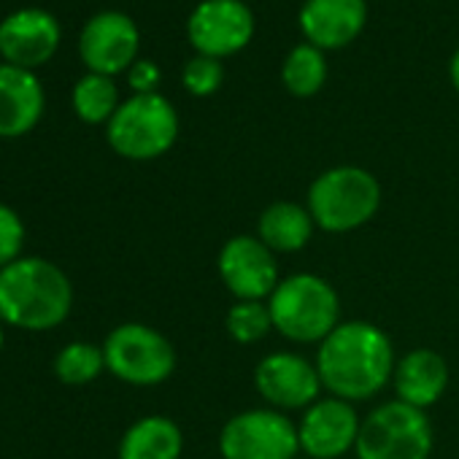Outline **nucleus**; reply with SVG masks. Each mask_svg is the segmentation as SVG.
Here are the masks:
<instances>
[{
	"label": "nucleus",
	"mask_w": 459,
	"mask_h": 459,
	"mask_svg": "<svg viewBox=\"0 0 459 459\" xmlns=\"http://www.w3.org/2000/svg\"><path fill=\"white\" fill-rule=\"evenodd\" d=\"M392 338L373 322H341L316 351V370L322 386L346 403L376 397L394 376Z\"/></svg>",
	"instance_id": "nucleus-1"
},
{
	"label": "nucleus",
	"mask_w": 459,
	"mask_h": 459,
	"mask_svg": "<svg viewBox=\"0 0 459 459\" xmlns=\"http://www.w3.org/2000/svg\"><path fill=\"white\" fill-rule=\"evenodd\" d=\"M74 308L71 279L44 257H20L0 271L4 325L44 333L68 319Z\"/></svg>",
	"instance_id": "nucleus-2"
},
{
	"label": "nucleus",
	"mask_w": 459,
	"mask_h": 459,
	"mask_svg": "<svg viewBox=\"0 0 459 459\" xmlns=\"http://www.w3.org/2000/svg\"><path fill=\"white\" fill-rule=\"evenodd\" d=\"M273 330L292 343H322L341 325V298L316 273H292L268 298Z\"/></svg>",
	"instance_id": "nucleus-3"
},
{
	"label": "nucleus",
	"mask_w": 459,
	"mask_h": 459,
	"mask_svg": "<svg viewBox=\"0 0 459 459\" xmlns=\"http://www.w3.org/2000/svg\"><path fill=\"white\" fill-rule=\"evenodd\" d=\"M306 208L325 233H354L378 213L381 184L365 168L338 165L314 178Z\"/></svg>",
	"instance_id": "nucleus-4"
},
{
	"label": "nucleus",
	"mask_w": 459,
	"mask_h": 459,
	"mask_svg": "<svg viewBox=\"0 0 459 459\" xmlns=\"http://www.w3.org/2000/svg\"><path fill=\"white\" fill-rule=\"evenodd\" d=\"M435 432L427 411L397 397L373 408L357 435V459H429Z\"/></svg>",
	"instance_id": "nucleus-5"
},
{
	"label": "nucleus",
	"mask_w": 459,
	"mask_h": 459,
	"mask_svg": "<svg viewBox=\"0 0 459 459\" xmlns=\"http://www.w3.org/2000/svg\"><path fill=\"white\" fill-rule=\"evenodd\" d=\"M106 135L111 149L127 160H157L176 143L178 117L176 108L157 92L133 95L119 103Z\"/></svg>",
	"instance_id": "nucleus-6"
},
{
	"label": "nucleus",
	"mask_w": 459,
	"mask_h": 459,
	"mask_svg": "<svg viewBox=\"0 0 459 459\" xmlns=\"http://www.w3.org/2000/svg\"><path fill=\"white\" fill-rule=\"evenodd\" d=\"M103 354L106 370L133 386H157L176 370L173 343L141 322L114 327L103 343Z\"/></svg>",
	"instance_id": "nucleus-7"
},
{
	"label": "nucleus",
	"mask_w": 459,
	"mask_h": 459,
	"mask_svg": "<svg viewBox=\"0 0 459 459\" xmlns=\"http://www.w3.org/2000/svg\"><path fill=\"white\" fill-rule=\"evenodd\" d=\"M221 459H295L298 424L276 408H252L230 416L219 432Z\"/></svg>",
	"instance_id": "nucleus-8"
},
{
	"label": "nucleus",
	"mask_w": 459,
	"mask_h": 459,
	"mask_svg": "<svg viewBox=\"0 0 459 459\" xmlns=\"http://www.w3.org/2000/svg\"><path fill=\"white\" fill-rule=\"evenodd\" d=\"M216 271L236 300H268L281 281L276 255L257 236H233L224 241Z\"/></svg>",
	"instance_id": "nucleus-9"
},
{
	"label": "nucleus",
	"mask_w": 459,
	"mask_h": 459,
	"mask_svg": "<svg viewBox=\"0 0 459 459\" xmlns=\"http://www.w3.org/2000/svg\"><path fill=\"white\" fill-rule=\"evenodd\" d=\"M255 386L260 397L276 411H306L322 394L316 362L295 351H273L255 368Z\"/></svg>",
	"instance_id": "nucleus-10"
},
{
	"label": "nucleus",
	"mask_w": 459,
	"mask_h": 459,
	"mask_svg": "<svg viewBox=\"0 0 459 459\" xmlns=\"http://www.w3.org/2000/svg\"><path fill=\"white\" fill-rule=\"evenodd\" d=\"M362 419L354 411V403L341 397H319L303 411L298 424L300 454L308 459H341L357 446Z\"/></svg>",
	"instance_id": "nucleus-11"
},
{
	"label": "nucleus",
	"mask_w": 459,
	"mask_h": 459,
	"mask_svg": "<svg viewBox=\"0 0 459 459\" xmlns=\"http://www.w3.org/2000/svg\"><path fill=\"white\" fill-rule=\"evenodd\" d=\"M189 44L205 57H230L241 52L255 33V17L241 0H205L186 25Z\"/></svg>",
	"instance_id": "nucleus-12"
},
{
	"label": "nucleus",
	"mask_w": 459,
	"mask_h": 459,
	"mask_svg": "<svg viewBox=\"0 0 459 459\" xmlns=\"http://www.w3.org/2000/svg\"><path fill=\"white\" fill-rule=\"evenodd\" d=\"M79 52L92 74L114 76L133 65V57L138 55V28L122 12L95 14L82 30Z\"/></svg>",
	"instance_id": "nucleus-13"
},
{
	"label": "nucleus",
	"mask_w": 459,
	"mask_h": 459,
	"mask_svg": "<svg viewBox=\"0 0 459 459\" xmlns=\"http://www.w3.org/2000/svg\"><path fill=\"white\" fill-rule=\"evenodd\" d=\"M60 44V25L44 9H22L0 22V55L17 68L47 63Z\"/></svg>",
	"instance_id": "nucleus-14"
},
{
	"label": "nucleus",
	"mask_w": 459,
	"mask_h": 459,
	"mask_svg": "<svg viewBox=\"0 0 459 459\" xmlns=\"http://www.w3.org/2000/svg\"><path fill=\"white\" fill-rule=\"evenodd\" d=\"M368 20L365 0H306L300 28L316 49H341L351 44Z\"/></svg>",
	"instance_id": "nucleus-15"
},
{
	"label": "nucleus",
	"mask_w": 459,
	"mask_h": 459,
	"mask_svg": "<svg viewBox=\"0 0 459 459\" xmlns=\"http://www.w3.org/2000/svg\"><path fill=\"white\" fill-rule=\"evenodd\" d=\"M41 114V82L28 68L0 65V138H17L30 133Z\"/></svg>",
	"instance_id": "nucleus-16"
},
{
	"label": "nucleus",
	"mask_w": 459,
	"mask_h": 459,
	"mask_svg": "<svg viewBox=\"0 0 459 459\" xmlns=\"http://www.w3.org/2000/svg\"><path fill=\"white\" fill-rule=\"evenodd\" d=\"M392 386L400 403L427 411L448 389V365L432 349H413L397 359Z\"/></svg>",
	"instance_id": "nucleus-17"
},
{
	"label": "nucleus",
	"mask_w": 459,
	"mask_h": 459,
	"mask_svg": "<svg viewBox=\"0 0 459 459\" xmlns=\"http://www.w3.org/2000/svg\"><path fill=\"white\" fill-rule=\"evenodd\" d=\"M314 219L306 205L292 200L271 203L257 219V238L273 255H295L308 247L314 236Z\"/></svg>",
	"instance_id": "nucleus-18"
},
{
	"label": "nucleus",
	"mask_w": 459,
	"mask_h": 459,
	"mask_svg": "<svg viewBox=\"0 0 459 459\" xmlns=\"http://www.w3.org/2000/svg\"><path fill=\"white\" fill-rule=\"evenodd\" d=\"M184 435L168 416L152 413L127 427L119 443V459H178Z\"/></svg>",
	"instance_id": "nucleus-19"
},
{
	"label": "nucleus",
	"mask_w": 459,
	"mask_h": 459,
	"mask_svg": "<svg viewBox=\"0 0 459 459\" xmlns=\"http://www.w3.org/2000/svg\"><path fill=\"white\" fill-rule=\"evenodd\" d=\"M281 79H284V87L295 98L316 95L325 87V79H327V63H325L322 49H316L314 44L295 47L290 52V57L284 60Z\"/></svg>",
	"instance_id": "nucleus-20"
},
{
	"label": "nucleus",
	"mask_w": 459,
	"mask_h": 459,
	"mask_svg": "<svg viewBox=\"0 0 459 459\" xmlns=\"http://www.w3.org/2000/svg\"><path fill=\"white\" fill-rule=\"evenodd\" d=\"M74 108L87 125L111 122L119 108V92L111 76L87 74L84 79H79V84L74 87Z\"/></svg>",
	"instance_id": "nucleus-21"
},
{
	"label": "nucleus",
	"mask_w": 459,
	"mask_h": 459,
	"mask_svg": "<svg viewBox=\"0 0 459 459\" xmlns=\"http://www.w3.org/2000/svg\"><path fill=\"white\" fill-rule=\"evenodd\" d=\"M106 370V354L103 346L87 343V341H74L60 349L55 357V376L63 384H90Z\"/></svg>",
	"instance_id": "nucleus-22"
},
{
	"label": "nucleus",
	"mask_w": 459,
	"mask_h": 459,
	"mask_svg": "<svg viewBox=\"0 0 459 459\" xmlns=\"http://www.w3.org/2000/svg\"><path fill=\"white\" fill-rule=\"evenodd\" d=\"M227 335L241 346H252L263 341L273 330L268 300H236L224 319Z\"/></svg>",
	"instance_id": "nucleus-23"
},
{
	"label": "nucleus",
	"mask_w": 459,
	"mask_h": 459,
	"mask_svg": "<svg viewBox=\"0 0 459 459\" xmlns=\"http://www.w3.org/2000/svg\"><path fill=\"white\" fill-rule=\"evenodd\" d=\"M221 79H224V71H221V63L216 57L197 55L184 65V87L195 98L213 95L219 90Z\"/></svg>",
	"instance_id": "nucleus-24"
},
{
	"label": "nucleus",
	"mask_w": 459,
	"mask_h": 459,
	"mask_svg": "<svg viewBox=\"0 0 459 459\" xmlns=\"http://www.w3.org/2000/svg\"><path fill=\"white\" fill-rule=\"evenodd\" d=\"M22 247H25V224L20 213L12 205L0 203V271L20 260Z\"/></svg>",
	"instance_id": "nucleus-25"
},
{
	"label": "nucleus",
	"mask_w": 459,
	"mask_h": 459,
	"mask_svg": "<svg viewBox=\"0 0 459 459\" xmlns=\"http://www.w3.org/2000/svg\"><path fill=\"white\" fill-rule=\"evenodd\" d=\"M160 84V68L149 60H138L130 68V87L135 90V95H149L154 92V87Z\"/></svg>",
	"instance_id": "nucleus-26"
},
{
	"label": "nucleus",
	"mask_w": 459,
	"mask_h": 459,
	"mask_svg": "<svg viewBox=\"0 0 459 459\" xmlns=\"http://www.w3.org/2000/svg\"><path fill=\"white\" fill-rule=\"evenodd\" d=\"M448 74H451V84H454V90H456V95H459V52L451 57V68H448Z\"/></svg>",
	"instance_id": "nucleus-27"
},
{
	"label": "nucleus",
	"mask_w": 459,
	"mask_h": 459,
	"mask_svg": "<svg viewBox=\"0 0 459 459\" xmlns=\"http://www.w3.org/2000/svg\"><path fill=\"white\" fill-rule=\"evenodd\" d=\"M0 349H4V319H0Z\"/></svg>",
	"instance_id": "nucleus-28"
},
{
	"label": "nucleus",
	"mask_w": 459,
	"mask_h": 459,
	"mask_svg": "<svg viewBox=\"0 0 459 459\" xmlns=\"http://www.w3.org/2000/svg\"><path fill=\"white\" fill-rule=\"evenodd\" d=\"M295 459H308V456H303V454H298V456H295Z\"/></svg>",
	"instance_id": "nucleus-29"
},
{
	"label": "nucleus",
	"mask_w": 459,
	"mask_h": 459,
	"mask_svg": "<svg viewBox=\"0 0 459 459\" xmlns=\"http://www.w3.org/2000/svg\"><path fill=\"white\" fill-rule=\"evenodd\" d=\"M429 459H432V456H429Z\"/></svg>",
	"instance_id": "nucleus-30"
}]
</instances>
